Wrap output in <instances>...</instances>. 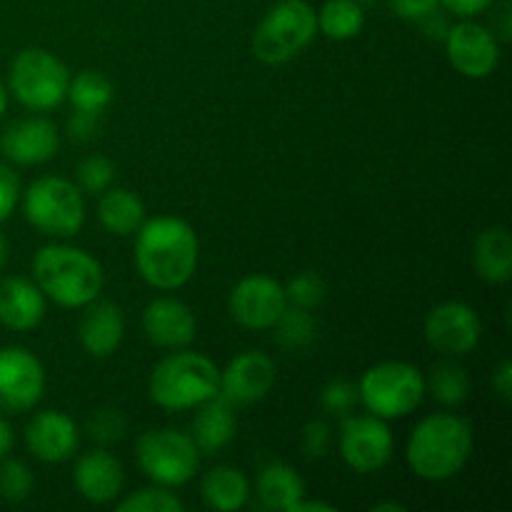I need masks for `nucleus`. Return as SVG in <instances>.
<instances>
[{"label": "nucleus", "mask_w": 512, "mask_h": 512, "mask_svg": "<svg viewBox=\"0 0 512 512\" xmlns=\"http://www.w3.org/2000/svg\"><path fill=\"white\" fill-rule=\"evenodd\" d=\"M133 255L140 278L150 288L170 293L188 285L198 270V235L188 220L158 215L138 228Z\"/></svg>", "instance_id": "nucleus-1"}, {"label": "nucleus", "mask_w": 512, "mask_h": 512, "mask_svg": "<svg viewBox=\"0 0 512 512\" xmlns=\"http://www.w3.org/2000/svg\"><path fill=\"white\" fill-rule=\"evenodd\" d=\"M473 455V428L453 413H435L420 420L410 433L408 458L415 478L428 483H445L468 465Z\"/></svg>", "instance_id": "nucleus-2"}, {"label": "nucleus", "mask_w": 512, "mask_h": 512, "mask_svg": "<svg viewBox=\"0 0 512 512\" xmlns=\"http://www.w3.org/2000/svg\"><path fill=\"white\" fill-rule=\"evenodd\" d=\"M35 285L60 308L78 310L98 300L105 285L103 265L73 245H43L33 258Z\"/></svg>", "instance_id": "nucleus-3"}, {"label": "nucleus", "mask_w": 512, "mask_h": 512, "mask_svg": "<svg viewBox=\"0 0 512 512\" xmlns=\"http://www.w3.org/2000/svg\"><path fill=\"white\" fill-rule=\"evenodd\" d=\"M220 370L208 355L180 348L153 368L148 393L158 408L168 413L193 410L218 395Z\"/></svg>", "instance_id": "nucleus-4"}, {"label": "nucleus", "mask_w": 512, "mask_h": 512, "mask_svg": "<svg viewBox=\"0 0 512 512\" xmlns=\"http://www.w3.org/2000/svg\"><path fill=\"white\" fill-rule=\"evenodd\" d=\"M318 35V18L305 0H275L253 33V53L263 65H285L298 58Z\"/></svg>", "instance_id": "nucleus-5"}, {"label": "nucleus", "mask_w": 512, "mask_h": 512, "mask_svg": "<svg viewBox=\"0 0 512 512\" xmlns=\"http://www.w3.org/2000/svg\"><path fill=\"white\" fill-rule=\"evenodd\" d=\"M425 375L405 360H385L365 370L358 383L360 403L370 415L398 420L413 413L425 398Z\"/></svg>", "instance_id": "nucleus-6"}, {"label": "nucleus", "mask_w": 512, "mask_h": 512, "mask_svg": "<svg viewBox=\"0 0 512 512\" xmlns=\"http://www.w3.org/2000/svg\"><path fill=\"white\" fill-rule=\"evenodd\" d=\"M25 220L48 238H73L85 225V200L68 178L45 175L23 195Z\"/></svg>", "instance_id": "nucleus-7"}, {"label": "nucleus", "mask_w": 512, "mask_h": 512, "mask_svg": "<svg viewBox=\"0 0 512 512\" xmlns=\"http://www.w3.org/2000/svg\"><path fill=\"white\" fill-rule=\"evenodd\" d=\"M13 98L33 113H48L68 98L70 70L45 48H23L10 63Z\"/></svg>", "instance_id": "nucleus-8"}, {"label": "nucleus", "mask_w": 512, "mask_h": 512, "mask_svg": "<svg viewBox=\"0 0 512 512\" xmlns=\"http://www.w3.org/2000/svg\"><path fill=\"white\" fill-rule=\"evenodd\" d=\"M138 453V465L145 478L153 480L155 485L165 488H180L190 483L198 473L200 453L195 448L193 438L173 428H155L148 430L138 438L135 445Z\"/></svg>", "instance_id": "nucleus-9"}, {"label": "nucleus", "mask_w": 512, "mask_h": 512, "mask_svg": "<svg viewBox=\"0 0 512 512\" xmlns=\"http://www.w3.org/2000/svg\"><path fill=\"white\" fill-rule=\"evenodd\" d=\"M340 458L360 475L383 470L393 458V433L388 423L375 415H345L340 428Z\"/></svg>", "instance_id": "nucleus-10"}, {"label": "nucleus", "mask_w": 512, "mask_h": 512, "mask_svg": "<svg viewBox=\"0 0 512 512\" xmlns=\"http://www.w3.org/2000/svg\"><path fill=\"white\" fill-rule=\"evenodd\" d=\"M423 335L425 343L435 353L445 355V358H460L478 348L480 338H483V323L473 305L460 303V300H445L428 313Z\"/></svg>", "instance_id": "nucleus-11"}, {"label": "nucleus", "mask_w": 512, "mask_h": 512, "mask_svg": "<svg viewBox=\"0 0 512 512\" xmlns=\"http://www.w3.org/2000/svg\"><path fill=\"white\" fill-rule=\"evenodd\" d=\"M445 55L450 65L458 70L463 78L483 80L493 75L500 65V43L493 30L475 23L473 18H463L450 25L448 35L443 40Z\"/></svg>", "instance_id": "nucleus-12"}, {"label": "nucleus", "mask_w": 512, "mask_h": 512, "mask_svg": "<svg viewBox=\"0 0 512 512\" xmlns=\"http://www.w3.org/2000/svg\"><path fill=\"white\" fill-rule=\"evenodd\" d=\"M45 368L30 350L20 345L0 348V410L25 413L43 398Z\"/></svg>", "instance_id": "nucleus-13"}, {"label": "nucleus", "mask_w": 512, "mask_h": 512, "mask_svg": "<svg viewBox=\"0 0 512 512\" xmlns=\"http://www.w3.org/2000/svg\"><path fill=\"white\" fill-rule=\"evenodd\" d=\"M288 308L285 288L270 275L253 273L240 280L228 300L230 318L248 330H273L283 310Z\"/></svg>", "instance_id": "nucleus-14"}, {"label": "nucleus", "mask_w": 512, "mask_h": 512, "mask_svg": "<svg viewBox=\"0 0 512 512\" xmlns=\"http://www.w3.org/2000/svg\"><path fill=\"white\" fill-rule=\"evenodd\" d=\"M278 368L263 350H245L220 370L218 393L233 405H250L263 400L273 390Z\"/></svg>", "instance_id": "nucleus-15"}, {"label": "nucleus", "mask_w": 512, "mask_h": 512, "mask_svg": "<svg viewBox=\"0 0 512 512\" xmlns=\"http://www.w3.org/2000/svg\"><path fill=\"white\" fill-rule=\"evenodd\" d=\"M78 443V425L63 410H40L25 425V445L40 463H65L73 458Z\"/></svg>", "instance_id": "nucleus-16"}, {"label": "nucleus", "mask_w": 512, "mask_h": 512, "mask_svg": "<svg viewBox=\"0 0 512 512\" xmlns=\"http://www.w3.org/2000/svg\"><path fill=\"white\" fill-rule=\"evenodd\" d=\"M58 150V128L45 118L15 120L0 135V153L15 165L48 163L58 155Z\"/></svg>", "instance_id": "nucleus-17"}, {"label": "nucleus", "mask_w": 512, "mask_h": 512, "mask_svg": "<svg viewBox=\"0 0 512 512\" xmlns=\"http://www.w3.org/2000/svg\"><path fill=\"white\" fill-rule=\"evenodd\" d=\"M143 333L155 348H188L198 335L193 310L175 298H155L143 310Z\"/></svg>", "instance_id": "nucleus-18"}, {"label": "nucleus", "mask_w": 512, "mask_h": 512, "mask_svg": "<svg viewBox=\"0 0 512 512\" xmlns=\"http://www.w3.org/2000/svg\"><path fill=\"white\" fill-rule=\"evenodd\" d=\"M73 483L80 498L93 505H108L123 493V465L108 450H90L80 455L73 468Z\"/></svg>", "instance_id": "nucleus-19"}, {"label": "nucleus", "mask_w": 512, "mask_h": 512, "mask_svg": "<svg viewBox=\"0 0 512 512\" xmlns=\"http://www.w3.org/2000/svg\"><path fill=\"white\" fill-rule=\"evenodd\" d=\"M45 318V295L35 280L8 275L0 280V325L15 333L38 328Z\"/></svg>", "instance_id": "nucleus-20"}, {"label": "nucleus", "mask_w": 512, "mask_h": 512, "mask_svg": "<svg viewBox=\"0 0 512 512\" xmlns=\"http://www.w3.org/2000/svg\"><path fill=\"white\" fill-rule=\"evenodd\" d=\"M125 335V318L120 305L103 300V303L85 305L83 320L78 325L80 345L93 358H110L120 348Z\"/></svg>", "instance_id": "nucleus-21"}, {"label": "nucleus", "mask_w": 512, "mask_h": 512, "mask_svg": "<svg viewBox=\"0 0 512 512\" xmlns=\"http://www.w3.org/2000/svg\"><path fill=\"white\" fill-rule=\"evenodd\" d=\"M235 405L230 400H225L223 395H213L210 400H205L203 405H198V415L193 420V428H190V438H193L195 448L200 455H215L223 448H228L230 440L235 438Z\"/></svg>", "instance_id": "nucleus-22"}, {"label": "nucleus", "mask_w": 512, "mask_h": 512, "mask_svg": "<svg viewBox=\"0 0 512 512\" xmlns=\"http://www.w3.org/2000/svg\"><path fill=\"white\" fill-rule=\"evenodd\" d=\"M475 273L493 285H505L512 278V238L508 228L493 225L478 235L473 248Z\"/></svg>", "instance_id": "nucleus-23"}, {"label": "nucleus", "mask_w": 512, "mask_h": 512, "mask_svg": "<svg viewBox=\"0 0 512 512\" xmlns=\"http://www.w3.org/2000/svg\"><path fill=\"white\" fill-rule=\"evenodd\" d=\"M200 498L210 510L238 512L248 505L250 483L245 473L233 465H215L205 473Z\"/></svg>", "instance_id": "nucleus-24"}, {"label": "nucleus", "mask_w": 512, "mask_h": 512, "mask_svg": "<svg viewBox=\"0 0 512 512\" xmlns=\"http://www.w3.org/2000/svg\"><path fill=\"white\" fill-rule=\"evenodd\" d=\"M300 498H305V483L298 470L288 463H268L258 475L260 508L290 512Z\"/></svg>", "instance_id": "nucleus-25"}, {"label": "nucleus", "mask_w": 512, "mask_h": 512, "mask_svg": "<svg viewBox=\"0 0 512 512\" xmlns=\"http://www.w3.org/2000/svg\"><path fill=\"white\" fill-rule=\"evenodd\" d=\"M100 195H103L98 203L100 225L118 238L138 233L140 225L145 223V205L140 195L128 188H108Z\"/></svg>", "instance_id": "nucleus-26"}, {"label": "nucleus", "mask_w": 512, "mask_h": 512, "mask_svg": "<svg viewBox=\"0 0 512 512\" xmlns=\"http://www.w3.org/2000/svg\"><path fill=\"white\" fill-rule=\"evenodd\" d=\"M318 18V33L328 40H353L365 28V8L355 0H325L323 8L315 10Z\"/></svg>", "instance_id": "nucleus-27"}, {"label": "nucleus", "mask_w": 512, "mask_h": 512, "mask_svg": "<svg viewBox=\"0 0 512 512\" xmlns=\"http://www.w3.org/2000/svg\"><path fill=\"white\" fill-rule=\"evenodd\" d=\"M425 388H430L433 398L445 408H458L470 395V378L463 365L453 360H440L430 368V378L425 380Z\"/></svg>", "instance_id": "nucleus-28"}, {"label": "nucleus", "mask_w": 512, "mask_h": 512, "mask_svg": "<svg viewBox=\"0 0 512 512\" xmlns=\"http://www.w3.org/2000/svg\"><path fill=\"white\" fill-rule=\"evenodd\" d=\"M68 100L75 110L100 115L113 103V83L98 70H80L75 78H70Z\"/></svg>", "instance_id": "nucleus-29"}, {"label": "nucleus", "mask_w": 512, "mask_h": 512, "mask_svg": "<svg viewBox=\"0 0 512 512\" xmlns=\"http://www.w3.org/2000/svg\"><path fill=\"white\" fill-rule=\"evenodd\" d=\"M275 328V338L290 353H298V350H305L313 345L315 335H318V323H315L313 313L305 308H295V305H288L283 310V315L278 318Z\"/></svg>", "instance_id": "nucleus-30"}, {"label": "nucleus", "mask_w": 512, "mask_h": 512, "mask_svg": "<svg viewBox=\"0 0 512 512\" xmlns=\"http://www.w3.org/2000/svg\"><path fill=\"white\" fill-rule=\"evenodd\" d=\"M118 512H183L185 503L165 485H153L128 495L115 505Z\"/></svg>", "instance_id": "nucleus-31"}, {"label": "nucleus", "mask_w": 512, "mask_h": 512, "mask_svg": "<svg viewBox=\"0 0 512 512\" xmlns=\"http://www.w3.org/2000/svg\"><path fill=\"white\" fill-rule=\"evenodd\" d=\"M33 488L35 478L23 460H0V498H3L5 503H23V500L30 498Z\"/></svg>", "instance_id": "nucleus-32"}, {"label": "nucleus", "mask_w": 512, "mask_h": 512, "mask_svg": "<svg viewBox=\"0 0 512 512\" xmlns=\"http://www.w3.org/2000/svg\"><path fill=\"white\" fill-rule=\"evenodd\" d=\"M283 288L288 305H295V308L315 310L325 300V280L315 270H303V273L293 275Z\"/></svg>", "instance_id": "nucleus-33"}, {"label": "nucleus", "mask_w": 512, "mask_h": 512, "mask_svg": "<svg viewBox=\"0 0 512 512\" xmlns=\"http://www.w3.org/2000/svg\"><path fill=\"white\" fill-rule=\"evenodd\" d=\"M125 430H128V420H125V415L115 408L95 410V413L88 418V423H85V433H88V438L100 445L118 443V440L125 435Z\"/></svg>", "instance_id": "nucleus-34"}, {"label": "nucleus", "mask_w": 512, "mask_h": 512, "mask_svg": "<svg viewBox=\"0 0 512 512\" xmlns=\"http://www.w3.org/2000/svg\"><path fill=\"white\" fill-rule=\"evenodd\" d=\"M115 180V163L105 155H88L78 165V185L85 193H105Z\"/></svg>", "instance_id": "nucleus-35"}, {"label": "nucleus", "mask_w": 512, "mask_h": 512, "mask_svg": "<svg viewBox=\"0 0 512 512\" xmlns=\"http://www.w3.org/2000/svg\"><path fill=\"white\" fill-rule=\"evenodd\" d=\"M358 400V385L350 383V380H330L320 390V405H323L325 413L335 415V418H345V415L353 413Z\"/></svg>", "instance_id": "nucleus-36"}, {"label": "nucleus", "mask_w": 512, "mask_h": 512, "mask_svg": "<svg viewBox=\"0 0 512 512\" xmlns=\"http://www.w3.org/2000/svg\"><path fill=\"white\" fill-rule=\"evenodd\" d=\"M300 448L308 460L325 458L330 450V425L325 420H310L300 435Z\"/></svg>", "instance_id": "nucleus-37"}, {"label": "nucleus", "mask_w": 512, "mask_h": 512, "mask_svg": "<svg viewBox=\"0 0 512 512\" xmlns=\"http://www.w3.org/2000/svg\"><path fill=\"white\" fill-rule=\"evenodd\" d=\"M20 200V180L13 173V168L5 163H0V223L10 218V213L15 210Z\"/></svg>", "instance_id": "nucleus-38"}, {"label": "nucleus", "mask_w": 512, "mask_h": 512, "mask_svg": "<svg viewBox=\"0 0 512 512\" xmlns=\"http://www.w3.org/2000/svg\"><path fill=\"white\" fill-rule=\"evenodd\" d=\"M100 133V115L75 110L68 118V135L75 143H90Z\"/></svg>", "instance_id": "nucleus-39"}, {"label": "nucleus", "mask_w": 512, "mask_h": 512, "mask_svg": "<svg viewBox=\"0 0 512 512\" xmlns=\"http://www.w3.org/2000/svg\"><path fill=\"white\" fill-rule=\"evenodd\" d=\"M390 8L398 18L403 20H420L423 15L433 13L435 8H440V0H390Z\"/></svg>", "instance_id": "nucleus-40"}, {"label": "nucleus", "mask_w": 512, "mask_h": 512, "mask_svg": "<svg viewBox=\"0 0 512 512\" xmlns=\"http://www.w3.org/2000/svg\"><path fill=\"white\" fill-rule=\"evenodd\" d=\"M495 0H440V8L455 18H475V15L488 13Z\"/></svg>", "instance_id": "nucleus-41"}, {"label": "nucleus", "mask_w": 512, "mask_h": 512, "mask_svg": "<svg viewBox=\"0 0 512 512\" xmlns=\"http://www.w3.org/2000/svg\"><path fill=\"white\" fill-rule=\"evenodd\" d=\"M415 23L420 25V33H423L425 38H430V40H440V43H443L445 35H448V30H450L448 13H445L443 8H435L433 13L423 15V18L415 20Z\"/></svg>", "instance_id": "nucleus-42"}, {"label": "nucleus", "mask_w": 512, "mask_h": 512, "mask_svg": "<svg viewBox=\"0 0 512 512\" xmlns=\"http://www.w3.org/2000/svg\"><path fill=\"white\" fill-rule=\"evenodd\" d=\"M493 35L498 38V43H510L512 38V5L510 0H503V3L498 5V0H495L493 5Z\"/></svg>", "instance_id": "nucleus-43"}, {"label": "nucleus", "mask_w": 512, "mask_h": 512, "mask_svg": "<svg viewBox=\"0 0 512 512\" xmlns=\"http://www.w3.org/2000/svg\"><path fill=\"white\" fill-rule=\"evenodd\" d=\"M493 393L498 395L505 405L512 400V363L508 358L500 360L498 368L493 370Z\"/></svg>", "instance_id": "nucleus-44"}, {"label": "nucleus", "mask_w": 512, "mask_h": 512, "mask_svg": "<svg viewBox=\"0 0 512 512\" xmlns=\"http://www.w3.org/2000/svg\"><path fill=\"white\" fill-rule=\"evenodd\" d=\"M290 512H335V508L330 503H320V500L300 498L298 503L290 508Z\"/></svg>", "instance_id": "nucleus-45"}, {"label": "nucleus", "mask_w": 512, "mask_h": 512, "mask_svg": "<svg viewBox=\"0 0 512 512\" xmlns=\"http://www.w3.org/2000/svg\"><path fill=\"white\" fill-rule=\"evenodd\" d=\"M15 438H13V428L8 425V420L0 418V460L8 458L10 448H13Z\"/></svg>", "instance_id": "nucleus-46"}, {"label": "nucleus", "mask_w": 512, "mask_h": 512, "mask_svg": "<svg viewBox=\"0 0 512 512\" xmlns=\"http://www.w3.org/2000/svg\"><path fill=\"white\" fill-rule=\"evenodd\" d=\"M373 510L375 512H383V510H390V512H405V505H400V503H378V505H373Z\"/></svg>", "instance_id": "nucleus-47"}, {"label": "nucleus", "mask_w": 512, "mask_h": 512, "mask_svg": "<svg viewBox=\"0 0 512 512\" xmlns=\"http://www.w3.org/2000/svg\"><path fill=\"white\" fill-rule=\"evenodd\" d=\"M8 98H10L8 88H5V85L0 83V118H3L5 110H8Z\"/></svg>", "instance_id": "nucleus-48"}, {"label": "nucleus", "mask_w": 512, "mask_h": 512, "mask_svg": "<svg viewBox=\"0 0 512 512\" xmlns=\"http://www.w3.org/2000/svg\"><path fill=\"white\" fill-rule=\"evenodd\" d=\"M8 263V240H5V235L0 233V268Z\"/></svg>", "instance_id": "nucleus-49"}, {"label": "nucleus", "mask_w": 512, "mask_h": 512, "mask_svg": "<svg viewBox=\"0 0 512 512\" xmlns=\"http://www.w3.org/2000/svg\"><path fill=\"white\" fill-rule=\"evenodd\" d=\"M355 3H360L365 8V5H370V3H378V0H355Z\"/></svg>", "instance_id": "nucleus-50"}]
</instances>
